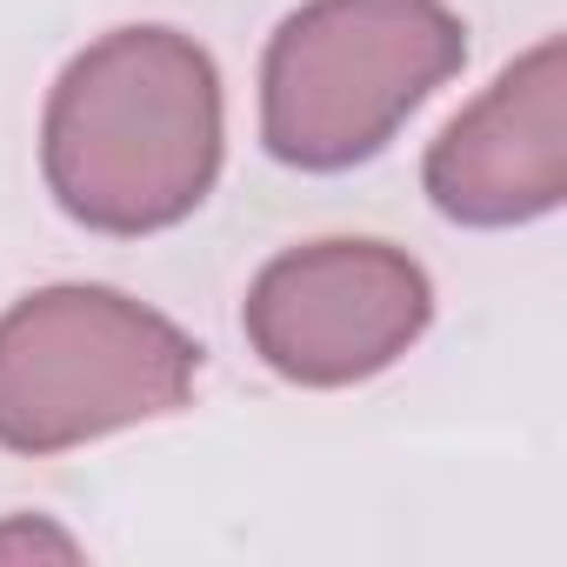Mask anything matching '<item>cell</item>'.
Returning a JSON list of instances; mask_svg holds the SVG:
<instances>
[{
    "label": "cell",
    "instance_id": "cell-1",
    "mask_svg": "<svg viewBox=\"0 0 567 567\" xmlns=\"http://www.w3.org/2000/svg\"><path fill=\"white\" fill-rule=\"evenodd\" d=\"M41 174L94 234H161L220 174V74L174 28H114L48 94Z\"/></svg>",
    "mask_w": 567,
    "mask_h": 567
},
{
    "label": "cell",
    "instance_id": "cell-5",
    "mask_svg": "<svg viewBox=\"0 0 567 567\" xmlns=\"http://www.w3.org/2000/svg\"><path fill=\"white\" fill-rule=\"evenodd\" d=\"M427 200L454 227H527L567 200V41L547 34L427 147Z\"/></svg>",
    "mask_w": 567,
    "mask_h": 567
},
{
    "label": "cell",
    "instance_id": "cell-6",
    "mask_svg": "<svg viewBox=\"0 0 567 567\" xmlns=\"http://www.w3.org/2000/svg\"><path fill=\"white\" fill-rule=\"evenodd\" d=\"M21 554H54V560H74V554H81V540H74V534H61L54 520H34V514L0 520V560H21Z\"/></svg>",
    "mask_w": 567,
    "mask_h": 567
},
{
    "label": "cell",
    "instance_id": "cell-4",
    "mask_svg": "<svg viewBox=\"0 0 567 567\" xmlns=\"http://www.w3.org/2000/svg\"><path fill=\"white\" fill-rule=\"evenodd\" d=\"M434 321L421 260L388 240H308L260 267L240 328L295 388H354L394 368Z\"/></svg>",
    "mask_w": 567,
    "mask_h": 567
},
{
    "label": "cell",
    "instance_id": "cell-3",
    "mask_svg": "<svg viewBox=\"0 0 567 567\" xmlns=\"http://www.w3.org/2000/svg\"><path fill=\"white\" fill-rule=\"evenodd\" d=\"M200 348L121 288H41L0 315V447L68 454L174 414Z\"/></svg>",
    "mask_w": 567,
    "mask_h": 567
},
{
    "label": "cell",
    "instance_id": "cell-2",
    "mask_svg": "<svg viewBox=\"0 0 567 567\" xmlns=\"http://www.w3.org/2000/svg\"><path fill=\"white\" fill-rule=\"evenodd\" d=\"M467 61L447 0H308L280 21L260 68V141L280 167L341 174Z\"/></svg>",
    "mask_w": 567,
    "mask_h": 567
}]
</instances>
